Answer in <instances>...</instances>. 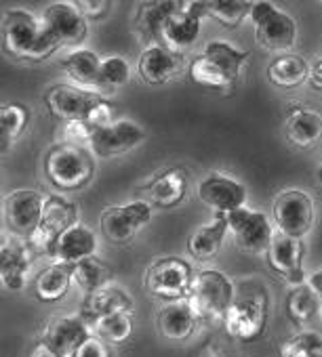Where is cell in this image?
Segmentation results:
<instances>
[{
    "mask_svg": "<svg viewBox=\"0 0 322 357\" xmlns=\"http://www.w3.org/2000/svg\"><path fill=\"white\" fill-rule=\"evenodd\" d=\"M0 32H3L5 53L17 61L41 63L59 49L43 20L26 9L5 11Z\"/></svg>",
    "mask_w": 322,
    "mask_h": 357,
    "instance_id": "6da1fadb",
    "label": "cell"
},
{
    "mask_svg": "<svg viewBox=\"0 0 322 357\" xmlns=\"http://www.w3.org/2000/svg\"><path fill=\"white\" fill-rule=\"evenodd\" d=\"M247 61L249 51H242L228 40H211L205 45L203 53L192 59L188 74L190 80L198 86L230 93L238 84L242 66Z\"/></svg>",
    "mask_w": 322,
    "mask_h": 357,
    "instance_id": "7a4b0ae2",
    "label": "cell"
},
{
    "mask_svg": "<svg viewBox=\"0 0 322 357\" xmlns=\"http://www.w3.org/2000/svg\"><path fill=\"white\" fill-rule=\"evenodd\" d=\"M45 174L49 183L61 192L82 190L95 176L93 153L76 145H55L45 158Z\"/></svg>",
    "mask_w": 322,
    "mask_h": 357,
    "instance_id": "3957f363",
    "label": "cell"
},
{
    "mask_svg": "<svg viewBox=\"0 0 322 357\" xmlns=\"http://www.w3.org/2000/svg\"><path fill=\"white\" fill-rule=\"evenodd\" d=\"M234 298V282L221 269L198 271L188 294V303L200 321H224V315L228 313Z\"/></svg>",
    "mask_w": 322,
    "mask_h": 357,
    "instance_id": "277c9868",
    "label": "cell"
},
{
    "mask_svg": "<svg viewBox=\"0 0 322 357\" xmlns=\"http://www.w3.org/2000/svg\"><path fill=\"white\" fill-rule=\"evenodd\" d=\"M249 20L255 28L257 45L265 51L284 55V51H291L295 47L299 36L297 22L276 5L268 3V0L253 3Z\"/></svg>",
    "mask_w": 322,
    "mask_h": 357,
    "instance_id": "5b68a950",
    "label": "cell"
},
{
    "mask_svg": "<svg viewBox=\"0 0 322 357\" xmlns=\"http://www.w3.org/2000/svg\"><path fill=\"white\" fill-rule=\"evenodd\" d=\"M192 282H194L192 265L182 257H163L154 261L145 271L147 292L165 303L188 298Z\"/></svg>",
    "mask_w": 322,
    "mask_h": 357,
    "instance_id": "8992f818",
    "label": "cell"
},
{
    "mask_svg": "<svg viewBox=\"0 0 322 357\" xmlns=\"http://www.w3.org/2000/svg\"><path fill=\"white\" fill-rule=\"evenodd\" d=\"M76 223H78L76 204L70 202L68 198L59 196V194H51V196L45 198V208H43L41 223H38L36 231L32 234V238L28 242L36 252H43V255L53 259L57 240L61 238L64 231H68Z\"/></svg>",
    "mask_w": 322,
    "mask_h": 357,
    "instance_id": "52a82bcc",
    "label": "cell"
},
{
    "mask_svg": "<svg viewBox=\"0 0 322 357\" xmlns=\"http://www.w3.org/2000/svg\"><path fill=\"white\" fill-rule=\"evenodd\" d=\"M272 215L276 229L295 238L303 240L316 223V211L312 198L301 190H284L274 198Z\"/></svg>",
    "mask_w": 322,
    "mask_h": 357,
    "instance_id": "ba28073f",
    "label": "cell"
},
{
    "mask_svg": "<svg viewBox=\"0 0 322 357\" xmlns=\"http://www.w3.org/2000/svg\"><path fill=\"white\" fill-rule=\"evenodd\" d=\"M93 336L91 324L78 313H57L53 315L41 336V342L55 357H74L76 351Z\"/></svg>",
    "mask_w": 322,
    "mask_h": 357,
    "instance_id": "9c48e42d",
    "label": "cell"
},
{
    "mask_svg": "<svg viewBox=\"0 0 322 357\" xmlns=\"http://www.w3.org/2000/svg\"><path fill=\"white\" fill-rule=\"evenodd\" d=\"M152 219V204L145 200L108 206L99 215V229L112 244H129Z\"/></svg>",
    "mask_w": 322,
    "mask_h": 357,
    "instance_id": "30bf717a",
    "label": "cell"
},
{
    "mask_svg": "<svg viewBox=\"0 0 322 357\" xmlns=\"http://www.w3.org/2000/svg\"><path fill=\"white\" fill-rule=\"evenodd\" d=\"M228 231L242 252L259 257L268 252L276 229L263 213L242 206L228 215Z\"/></svg>",
    "mask_w": 322,
    "mask_h": 357,
    "instance_id": "8fae6325",
    "label": "cell"
},
{
    "mask_svg": "<svg viewBox=\"0 0 322 357\" xmlns=\"http://www.w3.org/2000/svg\"><path fill=\"white\" fill-rule=\"evenodd\" d=\"M268 326V305L259 296L234 298L224 315V328L238 342H255Z\"/></svg>",
    "mask_w": 322,
    "mask_h": 357,
    "instance_id": "7c38bea8",
    "label": "cell"
},
{
    "mask_svg": "<svg viewBox=\"0 0 322 357\" xmlns=\"http://www.w3.org/2000/svg\"><path fill=\"white\" fill-rule=\"evenodd\" d=\"M45 198L47 196H43L36 190H15L5 198L3 217L11 236L22 240L32 238L43 217Z\"/></svg>",
    "mask_w": 322,
    "mask_h": 357,
    "instance_id": "4fadbf2b",
    "label": "cell"
},
{
    "mask_svg": "<svg viewBox=\"0 0 322 357\" xmlns=\"http://www.w3.org/2000/svg\"><path fill=\"white\" fill-rule=\"evenodd\" d=\"M145 139H147V132L141 124L129 118H120V120H114L110 126L95 130L89 147L93 155L101 160H110V158H118V155L133 151Z\"/></svg>",
    "mask_w": 322,
    "mask_h": 357,
    "instance_id": "5bb4252c",
    "label": "cell"
},
{
    "mask_svg": "<svg viewBox=\"0 0 322 357\" xmlns=\"http://www.w3.org/2000/svg\"><path fill=\"white\" fill-rule=\"evenodd\" d=\"M270 269L288 286L297 288L307 282L303 271V244L282 231H274L270 248L265 252Z\"/></svg>",
    "mask_w": 322,
    "mask_h": 357,
    "instance_id": "9a60e30c",
    "label": "cell"
},
{
    "mask_svg": "<svg viewBox=\"0 0 322 357\" xmlns=\"http://www.w3.org/2000/svg\"><path fill=\"white\" fill-rule=\"evenodd\" d=\"M41 20L59 47H78L87 38L89 24L76 3H53L45 7Z\"/></svg>",
    "mask_w": 322,
    "mask_h": 357,
    "instance_id": "2e32d148",
    "label": "cell"
},
{
    "mask_svg": "<svg viewBox=\"0 0 322 357\" xmlns=\"http://www.w3.org/2000/svg\"><path fill=\"white\" fill-rule=\"evenodd\" d=\"M247 188L234 176L224 172H211L198 183V198L205 206L217 215H230L247 204Z\"/></svg>",
    "mask_w": 322,
    "mask_h": 357,
    "instance_id": "e0dca14e",
    "label": "cell"
},
{
    "mask_svg": "<svg viewBox=\"0 0 322 357\" xmlns=\"http://www.w3.org/2000/svg\"><path fill=\"white\" fill-rule=\"evenodd\" d=\"M34 248L22 238H0V284L11 292L26 288Z\"/></svg>",
    "mask_w": 322,
    "mask_h": 357,
    "instance_id": "ac0fdd59",
    "label": "cell"
},
{
    "mask_svg": "<svg viewBox=\"0 0 322 357\" xmlns=\"http://www.w3.org/2000/svg\"><path fill=\"white\" fill-rule=\"evenodd\" d=\"M99 99H101V95H97L95 91L70 86V84H57V86L49 89L45 95L49 114L61 122L87 120L89 112L93 109V105Z\"/></svg>",
    "mask_w": 322,
    "mask_h": 357,
    "instance_id": "d6986e66",
    "label": "cell"
},
{
    "mask_svg": "<svg viewBox=\"0 0 322 357\" xmlns=\"http://www.w3.org/2000/svg\"><path fill=\"white\" fill-rule=\"evenodd\" d=\"M186 68V55L173 53L163 45L145 47L137 61L139 78L149 86H160L175 80Z\"/></svg>",
    "mask_w": 322,
    "mask_h": 357,
    "instance_id": "ffe728a7",
    "label": "cell"
},
{
    "mask_svg": "<svg viewBox=\"0 0 322 357\" xmlns=\"http://www.w3.org/2000/svg\"><path fill=\"white\" fill-rule=\"evenodd\" d=\"M198 321L200 319L188 298L165 303L156 311V330L171 342H186L196 332Z\"/></svg>",
    "mask_w": 322,
    "mask_h": 357,
    "instance_id": "44dd1931",
    "label": "cell"
},
{
    "mask_svg": "<svg viewBox=\"0 0 322 357\" xmlns=\"http://www.w3.org/2000/svg\"><path fill=\"white\" fill-rule=\"evenodd\" d=\"M182 7L177 0H152L141 3L135 15V30L145 47L163 45V28L167 20Z\"/></svg>",
    "mask_w": 322,
    "mask_h": 357,
    "instance_id": "7402d4cb",
    "label": "cell"
},
{
    "mask_svg": "<svg viewBox=\"0 0 322 357\" xmlns=\"http://www.w3.org/2000/svg\"><path fill=\"white\" fill-rule=\"evenodd\" d=\"M200 24L203 20H198L186 7V3H182V7L167 20L163 28V47H167L173 53L186 55L200 36Z\"/></svg>",
    "mask_w": 322,
    "mask_h": 357,
    "instance_id": "603a6c76",
    "label": "cell"
},
{
    "mask_svg": "<svg viewBox=\"0 0 322 357\" xmlns=\"http://www.w3.org/2000/svg\"><path fill=\"white\" fill-rule=\"evenodd\" d=\"M133 309H135L133 296L129 292H124L122 288L110 284V286L99 288V290L85 296L80 315L89 324H93V321H97L105 315H112V313H133Z\"/></svg>",
    "mask_w": 322,
    "mask_h": 357,
    "instance_id": "cb8c5ba5",
    "label": "cell"
},
{
    "mask_svg": "<svg viewBox=\"0 0 322 357\" xmlns=\"http://www.w3.org/2000/svg\"><path fill=\"white\" fill-rule=\"evenodd\" d=\"M188 172L180 166H171L160 172L147 188L149 202L158 208H175L186 200L188 194Z\"/></svg>",
    "mask_w": 322,
    "mask_h": 357,
    "instance_id": "d4e9b609",
    "label": "cell"
},
{
    "mask_svg": "<svg viewBox=\"0 0 322 357\" xmlns=\"http://www.w3.org/2000/svg\"><path fill=\"white\" fill-rule=\"evenodd\" d=\"M95 250H97V236L93 234V229L82 223H76L68 231H64L61 238L57 240L53 261L76 265L85 259L95 257Z\"/></svg>",
    "mask_w": 322,
    "mask_h": 357,
    "instance_id": "484cf974",
    "label": "cell"
},
{
    "mask_svg": "<svg viewBox=\"0 0 322 357\" xmlns=\"http://www.w3.org/2000/svg\"><path fill=\"white\" fill-rule=\"evenodd\" d=\"M226 236H228V215H215V219L194 229L192 236L188 238L190 257L200 263L213 261L219 255Z\"/></svg>",
    "mask_w": 322,
    "mask_h": 357,
    "instance_id": "4316f807",
    "label": "cell"
},
{
    "mask_svg": "<svg viewBox=\"0 0 322 357\" xmlns=\"http://www.w3.org/2000/svg\"><path fill=\"white\" fill-rule=\"evenodd\" d=\"M286 137L293 145L307 149L322 139V116L309 107H293L284 124Z\"/></svg>",
    "mask_w": 322,
    "mask_h": 357,
    "instance_id": "83f0119b",
    "label": "cell"
},
{
    "mask_svg": "<svg viewBox=\"0 0 322 357\" xmlns=\"http://www.w3.org/2000/svg\"><path fill=\"white\" fill-rule=\"evenodd\" d=\"M61 68L66 76L80 89L95 91L99 89V70H101V59L95 51L89 49H76L68 53L61 59Z\"/></svg>",
    "mask_w": 322,
    "mask_h": 357,
    "instance_id": "f1b7e54d",
    "label": "cell"
},
{
    "mask_svg": "<svg viewBox=\"0 0 322 357\" xmlns=\"http://www.w3.org/2000/svg\"><path fill=\"white\" fill-rule=\"evenodd\" d=\"M72 286V265L53 261L38 273L34 282V294L41 303H57L70 292Z\"/></svg>",
    "mask_w": 322,
    "mask_h": 357,
    "instance_id": "f546056e",
    "label": "cell"
},
{
    "mask_svg": "<svg viewBox=\"0 0 322 357\" xmlns=\"http://www.w3.org/2000/svg\"><path fill=\"white\" fill-rule=\"evenodd\" d=\"M312 66L297 53H284L278 55L270 68H268V78L274 86L278 89H297L309 78Z\"/></svg>",
    "mask_w": 322,
    "mask_h": 357,
    "instance_id": "4dcf8cb0",
    "label": "cell"
},
{
    "mask_svg": "<svg viewBox=\"0 0 322 357\" xmlns=\"http://www.w3.org/2000/svg\"><path fill=\"white\" fill-rule=\"evenodd\" d=\"M114 280V271L108 263H103L97 257L85 259L76 265H72V284L87 294L110 286Z\"/></svg>",
    "mask_w": 322,
    "mask_h": 357,
    "instance_id": "1f68e13d",
    "label": "cell"
},
{
    "mask_svg": "<svg viewBox=\"0 0 322 357\" xmlns=\"http://www.w3.org/2000/svg\"><path fill=\"white\" fill-rule=\"evenodd\" d=\"M30 124V109L22 103L0 105V153H7Z\"/></svg>",
    "mask_w": 322,
    "mask_h": 357,
    "instance_id": "d6a6232c",
    "label": "cell"
},
{
    "mask_svg": "<svg viewBox=\"0 0 322 357\" xmlns=\"http://www.w3.org/2000/svg\"><path fill=\"white\" fill-rule=\"evenodd\" d=\"M320 307H322L320 296L307 284L293 288L286 296V315L297 326H305L312 319H316L320 313Z\"/></svg>",
    "mask_w": 322,
    "mask_h": 357,
    "instance_id": "836d02e7",
    "label": "cell"
},
{
    "mask_svg": "<svg viewBox=\"0 0 322 357\" xmlns=\"http://www.w3.org/2000/svg\"><path fill=\"white\" fill-rule=\"evenodd\" d=\"M93 334L105 344H124L133 336V313H112L91 324Z\"/></svg>",
    "mask_w": 322,
    "mask_h": 357,
    "instance_id": "e575fe53",
    "label": "cell"
},
{
    "mask_svg": "<svg viewBox=\"0 0 322 357\" xmlns=\"http://www.w3.org/2000/svg\"><path fill=\"white\" fill-rule=\"evenodd\" d=\"M278 357H322V334L303 330L288 336L280 344Z\"/></svg>",
    "mask_w": 322,
    "mask_h": 357,
    "instance_id": "d590c367",
    "label": "cell"
},
{
    "mask_svg": "<svg viewBox=\"0 0 322 357\" xmlns=\"http://www.w3.org/2000/svg\"><path fill=\"white\" fill-rule=\"evenodd\" d=\"M209 17L219 22L226 28H238L251 13L253 3H242V0H207Z\"/></svg>",
    "mask_w": 322,
    "mask_h": 357,
    "instance_id": "8d00e7d4",
    "label": "cell"
},
{
    "mask_svg": "<svg viewBox=\"0 0 322 357\" xmlns=\"http://www.w3.org/2000/svg\"><path fill=\"white\" fill-rule=\"evenodd\" d=\"M131 78V68L126 59L112 55L101 59V70H99V89H112V86H122Z\"/></svg>",
    "mask_w": 322,
    "mask_h": 357,
    "instance_id": "74e56055",
    "label": "cell"
},
{
    "mask_svg": "<svg viewBox=\"0 0 322 357\" xmlns=\"http://www.w3.org/2000/svg\"><path fill=\"white\" fill-rule=\"evenodd\" d=\"M95 128L87 122V120H72V122H64V139L68 145H76L82 147L85 143H91Z\"/></svg>",
    "mask_w": 322,
    "mask_h": 357,
    "instance_id": "f35d334b",
    "label": "cell"
},
{
    "mask_svg": "<svg viewBox=\"0 0 322 357\" xmlns=\"http://www.w3.org/2000/svg\"><path fill=\"white\" fill-rule=\"evenodd\" d=\"M87 122H89V124H91L95 130L110 126V124L114 122V105L101 97V99H99V101L93 105V109L89 112V116H87Z\"/></svg>",
    "mask_w": 322,
    "mask_h": 357,
    "instance_id": "ab89813d",
    "label": "cell"
},
{
    "mask_svg": "<svg viewBox=\"0 0 322 357\" xmlns=\"http://www.w3.org/2000/svg\"><path fill=\"white\" fill-rule=\"evenodd\" d=\"M74 357H112L110 353V344H105L101 338H97L95 334L76 351Z\"/></svg>",
    "mask_w": 322,
    "mask_h": 357,
    "instance_id": "60d3db41",
    "label": "cell"
},
{
    "mask_svg": "<svg viewBox=\"0 0 322 357\" xmlns=\"http://www.w3.org/2000/svg\"><path fill=\"white\" fill-rule=\"evenodd\" d=\"M76 7L87 20H101L110 11V3H105V0H78Z\"/></svg>",
    "mask_w": 322,
    "mask_h": 357,
    "instance_id": "b9f144b4",
    "label": "cell"
},
{
    "mask_svg": "<svg viewBox=\"0 0 322 357\" xmlns=\"http://www.w3.org/2000/svg\"><path fill=\"white\" fill-rule=\"evenodd\" d=\"M198 357H232V353L217 340H209L198 351Z\"/></svg>",
    "mask_w": 322,
    "mask_h": 357,
    "instance_id": "7bdbcfd3",
    "label": "cell"
},
{
    "mask_svg": "<svg viewBox=\"0 0 322 357\" xmlns=\"http://www.w3.org/2000/svg\"><path fill=\"white\" fill-rule=\"evenodd\" d=\"M307 82H309V86H312L314 91L322 93V59H320V61H316V63L312 66Z\"/></svg>",
    "mask_w": 322,
    "mask_h": 357,
    "instance_id": "ee69618b",
    "label": "cell"
},
{
    "mask_svg": "<svg viewBox=\"0 0 322 357\" xmlns=\"http://www.w3.org/2000/svg\"><path fill=\"white\" fill-rule=\"evenodd\" d=\"M318 296H320V301H322V269H316L312 275H307V282H305Z\"/></svg>",
    "mask_w": 322,
    "mask_h": 357,
    "instance_id": "f6af8a7d",
    "label": "cell"
},
{
    "mask_svg": "<svg viewBox=\"0 0 322 357\" xmlns=\"http://www.w3.org/2000/svg\"><path fill=\"white\" fill-rule=\"evenodd\" d=\"M30 357H55V355H53V353H51L43 342H38V344L34 347V351L30 353Z\"/></svg>",
    "mask_w": 322,
    "mask_h": 357,
    "instance_id": "bcb514c9",
    "label": "cell"
},
{
    "mask_svg": "<svg viewBox=\"0 0 322 357\" xmlns=\"http://www.w3.org/2000/svg\"><path fill=\"white\" fill-rule=\"evenodd\" d=\"M316 176H318V183L322 185V164H320V168H318V172H316Z\"/></svg>",
    "mask_w": 322,
    "mask_h": 357,
    "instance_id": "7dc6e473",
    "label": "cell"
}]
</instances>
